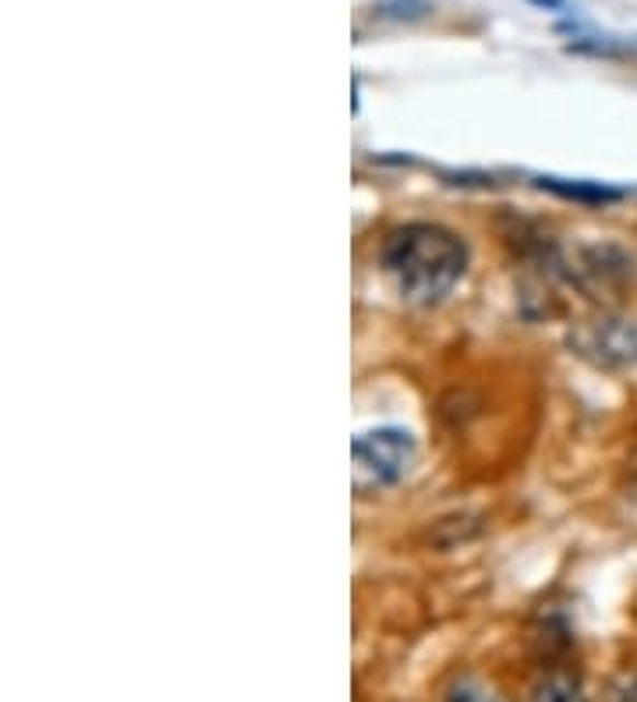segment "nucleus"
<instances>
[{"mask_svg": "<svg viewBox=\"0 0 637 702\" xmlns=\"http://www.w3.org/2000/svg\"><path fill=\"white\" fill-rule=\"evenodd\" d=\"M528 702H591L581 678H574L570 670H545V675L531 684Z\"/></svg>", "mask_w": 637, "mask_h": 702, "instance_id": "obj_5", "label": "nucleus"}, {"mask_svg": "<svg viewBox=\"0 0 637 702\" xmlns=\"http://www.w3.org/2000/svg\"><path fill=\"white\" fill-rule=\"evenodd\" d=\"M570 348L599 369H627L637 362V320L602 312L574 326Z\"/></svg>", "mask_w": 637, "mask_h": 702, "instance_id": "obj_3", "label": "nucleus"}, {"mask_svg": "<svg viewBox=\"0 0 637 702\" xmlns=\"http://www.w3.org/2000/svg\"><path fill=\"white\" fill-rule=\"evenodd\" d=\"M443 702H507L493 684H485L482 678H458L447 689Z\"/></svg>", "mask_w": 637, "mask_h": 702, "instance_id": "obj_7", "label": "nucleus"}, {"mask_svg": "<svg viewBox=\"0 0 637 702\" xmlns=\"http://www.w3.org/2000/svg\"><path fill=\"white\" fill-rule=\"evenodd\" d=\"M542 185H545V188H553L556 196L574 199V203H588V206H605V203H616L619 196H624V192H616V188H605V185H591V182L567 185V182H559V177H545Z\"/></svg>", "mask_w": 637, "mask_h": 702, "instance_id": "obj_6", "label": "nucleus"}, {"mask_svg": "<svg viewBox=\"0 0 637 702\" xmlns=\"http://www.w3.org/2000/svg\"><path fill=\"white\" fill-rule=\"evenodd\" d=\"M627 472H630V480H637V444L630 447V458H627Z\"/></svg>", "mask_w": 637, "mask_h": 702, "instance_id": "obj_8", "label": "nucleus"}, {"mask_svg": "<svg viewBox=\"0 0 637 702\" xmlns=\"http://www.w3.org/2000/svg\"><path fill=\"white\" fill-rule=\"evenodd\" d=\"M570 277H578V284L591 298H602L610 291H619L634 277V260L616 245H595L581 252L578 266H570Z\"/></svg>", "mask_w": 637, "mask_h": 702, "instance_id": "obj_4", "label": "nucleus"}, {"mask_svg": "<svg viewBox=\"0 0 637 702\" xmlns=\"http://www.w3.org/2000/svg\"><path fill=\"white\" fill-rule=\"evenodd\" d=\"M418 461V444L407 429H372L351 444V480L358 493L397 486Z\"/></svg>", "mask_w": 637, "mask_h": 702, "instance_id": "obj_2", "label": "nucleus"}, {"mask_svg": "<svg viewBox=\"0 0 637 702\" xmlns=\"http://www.w3.org/2000/svg\"><path fill=\"white\" fill-rule=\"evenodd\" d=\"M379 263L401 298L415 306H432L464 277L467 245L439 223H404L386 234Z\"/></svg>", "mask_w": 637, "mask_h": 702, "instance_id": "obj_1", "label": "nucleus"}]
</instances>
